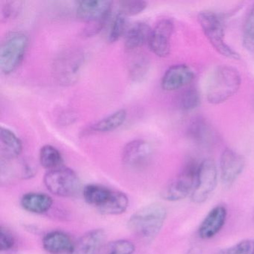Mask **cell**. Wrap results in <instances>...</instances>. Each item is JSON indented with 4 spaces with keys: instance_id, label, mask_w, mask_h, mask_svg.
<instances>
[{
    "instance_id": "6da1fadb",
    "label": "cell",
    "mask_w": 254,
    "mask_h": 254,
    "mask_svg": "<svg viewBox=\"0 0 254 254\" xmlns=\"http://www.w3.org/2000/svg\"><path fill=\"white\" fill-rule=\"evenodd\" d=\"M166 208L160 203H151L136 211L127 221L130 233L141 240L152 241L160 233L166 221Z\"/></svg>"
},
{
    "instance_id": "7a4b0ae2",
    "label": "cell",
    "mask_w": 254,
    "mask_h": 254,
    "mask_svg": "<svg viewBox=\"0 0 254 254\" xmlns=\"http://www.w3.org/2000/svg\"><path fill=\"white\" fill-rule=\"evenodd\" d=\"M240 85L241 76L237 69L226 65L218 66L208 79L206 99L213 105L223 103L237 93Z\"/></svg>"
},
{
    "instance_id": "3957f363",
    "label": "cell",
    "mask_w": 254,
    "mask_h": 254,
    "mask_svg": "<svg viewBox=\"0 0 254 254\" xmlns=\"http://www.w3.org/2000/svg\"><path fill=\"white\" fill-rule=\"evenodd\" d=\"M29 37L23 32L14 31L5 35L0 46V69L10 75L20 66L29 47Z\"/></svg>"
},
{
    "instance_id": "277c9868",
    "label": "cell",
    "mask_w": 254,
    "mask_h": 254,
    "mask_svg": "<svg viewBox=\"0 0 254 254\" xmlns=\"http://www.w3.org/2000/svg\"><path fill=\"white\" fill-rule=\"evenodd\" d=\"M197 20L205 36L218 53L229 59H240L239 53L226 44L222 23L216 14L212 11H201L197 16Z\"/></svg>"
},
{
    "instance_id": "5b68a950",
    "label": "cell",
    "mask_w": 254,
    "mask_h": 254,
    "mask_svg": "<svg viewBox=\"0 0 254 254\" xmlns=\"http://www.w3.org/2000/svg\"><path fill=\"white\" fill-rule=\"evenodd\" d=\"M84 61L85 55L79 50H66L61 53L53 64V72L58 82L65 86L75 84Z\"/></svg>"
},
{
    "instance_id": "8992f818",
    "label": "cell",
    "mask_w": 254,
    "mask_h": 254,
    "mask_svg": "<svg viewBox=\"0 0 254 254\" xmlns=\"http://www.w3.org/2000/svg\"><path fill=\"white\" fill-rule=\"evenodd\" d=\"M199 164L190 161L179 175L162 191V197L167 201H178L192 194L197 182Z\"/></svg>"
},
{
    "instance_id": "52a82bcc",
    "label": "cell",
    "mask_w": 254,
    "mask_h": 254,
    "mask_svg": "<svg viewBox=\"0 0 254 254\" xmlns=\"http://www.w3.org/2000/svg\"><path fill=\"white\" fill-rule=\"evenodd\" d=\"M44 181L50 192L61 197H72L81 190V182L76 173L63 166L48 171Z\"/></svg>"
},
{
    "instance_id": "ba28073f",
    "label": "cell",
    "mask_w": 254,
    "mask_h": 254,
    "mask_svg": "<svg viewBox=\"0 0 254 254\" xmlns=\"http://www.w3.org/2000/svg\"><path fill=\"white\" fill-rule=\"evenodd\" d=\"M218 172L215 162L206 159L199 164L197 182L191 195V200L196 203L206 201L217 185Z\"/></svg>"
},
{
    "instance_id": "9c48e42d",
    "label": "cell",
    "mask_w": 254,
    "mask_h": 254,
    "mask_svg": "<svg viewBox=\"0 0 254 254\" xmlns=\"http://www.w3.org/2000/svg\"><path fill=\"white\" fill-rule=\"evenodd\" d=\"M174 32V23L169 19H163L151 31L148 41L150 50L160 58H166L170 54L171 38Z\"/></svg>"
},
{
    "instance_id": "30bf717a",
    "label": "cell",
    "mask_w": 254,
    "mask_h": 254,
    "mask_svg": "<svg viewBox=\"0 0 254 254\" xmlns=\"http://www.w3.org/2000/svg\"><path fill=\"white\" fill-rule=\"evenodd\" d=\"M245 166L244 157L231 148L223 151L220 160L221 180L224 187H231L243 172Z\"/></svg>"
},
{
    "instance_id": "8fae6325",
    "label": "cell",
    "mask_w": 254,
    "mask_h": 254,
    "mask_svg": "<svg viewBox=\"0 0 254 254\" xmlns=\"http://www.w3.org/2000/svg\"><path fill=\"white\" fill-rule=\"evenodd\" d=\"M112 2L107 0H82L76 2V16L87 23L108 20Z\"/></svg>"
},
{
    "instance_id": "7c38bea8",
    "label": "cell",
    "mask_w": 254,
    "mask_h": 254,
    "mask_svg": "<svg viewBox=\"0 0 254 254\" xmlns=\"http://www.w3.org/2000/svg\"><path fill=\"white\" fill-rule=\"evenodd\" d=\"M194 76L192 69L187 65H174L163 75L162 88L165 91H175L190 84L194 79Z\"/></svg>"
},
{
    "instance_id": "4fadbf2b",
    "label": "cell",
    "mask_w": 254,
    "mask_h": 254,
    "mask_svg": "<svg viewBox=\"0 0 254 254\" xmlns=\"http://www.w3.org/2000/svg\"><path fill=\"white\" fill-rule=\"evenodd\" d=\"M151 154V148L143 139H135L128 142L123 151V162L130 168L139 167L145 164Z\"/></svg>"
},
{
    "instance_id": "5bb4252c",
    "label": "cell",
    "mask_w": 254,
    "mask_h": 254,
    "mask_svg": "<svg viewBox=\"0 0 254 254\" xmlns=\"http://www.w3.org/2000/svg\"><path fill=\"white\" fill-rule=\"evenodd\" d=\"M227 215V209L222 205L211 209L199 226V236L203 239L214 237L224 227Z\"/></svg>"
},
{
    "instance_id": "9a60e30c",
    "label": "cell",
    "mask_w": 254,
    "mask_h": 254,
    "mask_svg": "<svg viewBox=\"0 0 254 254\" xmlns=\"http://www.w3.org/2000/svg\"><path fill=\"white\" fill-rule=\"evenodd\" d=\"M105 233L101 229L90 230L83 235L75 243L69 254H98L104 245Z\"/></svg>"
},
{
    "instance_id": "2e32d148",
    "label": "cell",
    "mask_w": 254,
    "mask_h": 254,
    "mask_svg": "<svg viewBox=\"0 0 254 254\" xmlns=\"http://www.w3.org/2000/svg\"><path fill=\"white\" fill-rule=\"evenodd\" d=\"M74 243L66 233L62 231H52L43 239V247L51 254H69Z\"/></svg>"
},
{
    "instance_id": "e0dca14e",
    "label": "cell",
    "mask_w": 254,
    "mask_h": 254,
    "mask_svg": "<svg viewBox=\"0 0 254 254\" xmlns=\"http://www.w3.org/2000/svg\"><path fill=\"white\" fill-rule=\"evenodd\" d=\"M151 27L143 22L134 23L127 29L125 37V47L129 51H133L148 43L151 34Z\"/></svg>"
},
{
    "instance_id": "ac0fdd59",
    "label": "cell",
    "mask_w": 254,
    "mask_h": 254,
    "mask_svg": "<svg viewBox=\"0 0 254 254\" xmlns=\"http://www.w3.org/2000/svg\"><path fill=\"white\" fill-rule=\"evenodd\" d=\"M1 154L5 160H13L20 155L23 144L17 135L7 127H1L0 131Z\"/></svg>"
},
{
    "instance_id": "d6986e66",
    "label": "cell",
    "mask_w": 254,
    "mask_h": 254,
    "mask_svg": "<svg viewBox=\"0 0 254 254\" xmlns=\"http://www.w3.org/2000/svg\"><path fill=\"white\" fill-rule=\"evenodd\" d=\"M127 116L126 110H119L91 125L85 132L88 133H104L114 131L124 124Z\"/></svg>"
},
{
    "instance_id": "ffe728a7",
    "label": "cell",
    "mask_w": 254,
    "mask_h": 254,
    "mask_svg": "<svg viewBox=\"0 0 254 254\" xmlns=\"http://www.w3.org/2000/svg\"><path fill=\"white\" fill-rule=\"evenodd\" d=\"M188 133L193 141L200 145H210L215 140V133L210 125L200 117L194 119L190 123Z\"/></svg>"
},
{
    "instance_id": "44dd1931",
    "label": "cell",
    "mask_w": 254,
    "mask_h": 254,
    "mask_svg": "<svg viewBox=\"0 0 254 254\" xmlns=\"http://www.w3.org/2000/svg\"><path fill=\"white\" fill-rule=\"evenodd\" d=\"M53 203L52 197L44 193H27L21 199V205L23 209L35 214L47 212L52 207Z\"/></svg>"
},
{
    "instance_id": "7402d4cb",
    "label": "cell",
    "mask_w": 254,
    "mask_h": 254,
    "mask_svg": "<svg viewBox=\"0 0 254 254\" xmlns=\"http://www.w3.org/2000/svg\"><path fill=\"white\" fill-rule=\"evenodd\" d=\"M127 196L121 191H112L111 197L103 206L99 207V211L103 215H120L126 212L128 206Z\"/></svg>"
},
{
    "instance_id": "603a6c76",
    "label": "cell",
    "mask_w": 254,
    "mask_h": 254,
    "mask_svg": "<svg viewBox=\"0 0 254 254\" xmlns=\"http://www.w3.org/2000/svg\"><path fill=\"white\" fill-rule=\"evenodd\" d=\"M111 193L112 191L106 187L91 184L84 187L83 195L89 204L96 206L99 209L106 203L111 197Z\"/></svg>"
},
{
    "instance_id": "cb8c5ba5",
    "label": "cell",
    "mask_w": 254,
    "mask_h": 254,
    "mask_svg": "<svg viewBox=\"0 0 254 254\" xmlns=\"http://www.w3.org/2000/svg\"><path fill=\"white\" fill-rule=\"evenodd\" d=\"M40 163L48 171L62 166L63 158L60 151L53 145H46L40 151Z\"/></svg>"
},
{
    "instance_id": "d4e9b609",
    "label": "cell",
    "mask_w": 254,
    "mask_h": 254,
    "mask_svg": "<svg viewBox=\"0 0 254 254\" xmlns=\"http://www.w3.org/2000/svg\"><path fill=\"white\" fill-rule=\"evenodd\" d=\"M135 246L127 240H116L104 244L98 254H133Z\"/></svg>"
},
{
    "instance_id": "484cf974",
    "label": "cell",
    "mask_w": 254,
    "mask_h": 254,
    "mask_svg": "<svg viewBox=\"0 0 254 254\" xmlns=\"http://www.w3.org/2000/svg\"><path fill=\"white\" fill-rule=\"evenodd\" d=\"M149 62L145 56H136L129 65L128 72L133 81H139L145 78L149 69Z\"/></svg>"
},
{
    "instance_id": "4316f807",
    "label": "cell",
    "mask_w": 254,
    "mask_h": 254,
    "mask_svg": "<svg viewBox=\"0 0 254 254\" xmlns=\"http://www.w3.org/2000/svg\"><path fill=\"white\" fill-rule=\"evenodd\" d=\"M242 43L247 50L254 52V5L248 12L244 24Z\"/></svg>"
},
{
    "instance_id": "83f0119b",
    "label": "cell",
    "mask_w": 254,
    "mask_h": 254,
    "mask_svg": "<svg viewBox=\"0 0 254 254\" xmlns=\"http://www.w3.org/2000/svg\"><path fill=\"white\" fill-rule=\"evenodd\" d=\"M200 97L196 89L190 88L186 90L180 98V108L184 111H191L200 105Z\"/></svg>"
},
{
    "instance_id": "f1b7e54d",
    "label": "cell",
    "mask_w": 254,
    "mask_h": 254,
    "mask_svg": "<svg viewBox=\"0 0 254 254\" xmlns=\"http://www.w3.org/2000/svg\"><path fill=\"white\" fill-rule=\"evenodd\" d=\"M127 17L123 13L119 12L114 18L108 41L110 43H115L126 33L127 29Z\"/></svg>"
},
{
    "instance_id": "f546056e",
    "label": "cell",
    "mask_w": 254,
    "mask_h": 254,
    "mask_svg": "<svg viewBox=\"0 0 254 254\" xmlns=\"http://www.w3.org/2000/svg\"><path fill=\"white\" fill-rule=\"evenodd\" d=\"M146 2L140 0H128V1H122L120 2V11L127 17L137 15L145 11L147 8Z\"/></svg>"
},
{
    "instance_id": "4dcf8cb0",
    "label": "cell",
    "mask_w": 254,
    "mask_h": 254,
    "mask_svg": "<svg viewBox=\"0 0 254 254\" xmlns=\"http://www.w3.org/2000/svg\"><path fill=\"white\" fill-rule=\"evenodd\" d=\"M218 254H254V239H245L230 248L223 249Z\"/></svg>"
},
{
    "instance_id": "1f68e13d",
    "label": "cell",
    "mask_w": 254,
    "mask_h": 254,
    "mask_svg": "<svg viewBox=\"0 0 254 254\" xmlns=\"http://www.w3.org/2000/svg\"><path fill=\"white\" fill-rule=\"evenodd\" d=\"M23 2L20 1H8L4 2L1 7V16L2 20H8L15 18L22 8Z\"/></svg>"
},
{
    "instance_id": "d6a6232c",
    "label": "cell",
    "mask_w": 254,
    "mask_h": 254,
    "mask_svg": "<svg viewBox=\"0 0 254 254\" xmlns=\"http://www.w3.org/2000/svg\"><path fill=\"white\" fill-rule=\"evenodd\" d=\"M15 239L12 233L7 228L1 227L0 230V250L1 251H7L14 247Z\"/></svg>"
},
{
    "instance_id": "836d02e7",
    "label": "cell",
    "mask_w": 254,
    "mask_h": 254,
    "mask_svg": "<svg viewBox=\"0 0 254 254\" xmlns=\"http://www.w3.org/2000/svg\"><path fill=\"white\" fill-rule=\"evenodd\" d=\"M107 20H104L102 21L94 22V23H87V26L84 27L81 32V36L83 38H92V37L97 35L105 27Z\"/></svg>"
},
{
    "instance_id": "e575fe53",
    "label": "cell",
    "mask_w": 254,
    "mask_h": 254,
    "mask_svg": "<svg viewBox=\"0 0 254 254\" xmlns=\"http://www.w3.org/2000/svg\"></svg>"
}]
</instances>
